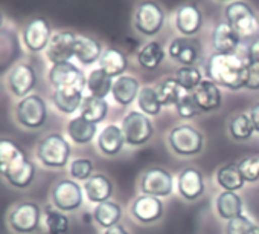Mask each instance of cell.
Segmentation results:
<instances>
[{"label":"cell","instance_id":"603a6c76","mask_svg":"<svg viewBox=\"0 0 259 234\" xmlns=\"http://www.w3.org/2000/svg\"><path fill=\"white\" fill-rule=\"evenodd\" d=\"M102 45L87 36H78L76 39V45H75V58L84 64V66H90L96 61H99L101 55H102Z\"/></svg>","mask_w":259,"mask_h":234},{"label":"cell","instance_id":"f546056e","mask_svg":"<svg viewBox=\"0 0 259 234\" xmlns=\"http://www.w3.org/2000/svg\"><path fill=\"white\" fill-rule=\"evenodd\" d=\"M217 211L220 217L230 220L242 214V199L236 191H223L217 197Z\"/></svg>","mask_w":259,"mask_h":234},{"label":"cell","instance_id":"83f0119b","mask_svg":"<svg viewBox=\"0 0 259 234\" xmlns=\"http://www.w3.org/2000/svg\"><path fill=\"white\" fill-rule=\"evenodd\" d=\"M79 115L93 124H99L105 120V116L108 113V103L105 98H96L92 95L84 96L82 104L79 107Z\"/></svg>","mask_w":259,"mask_h":234},{"label":"cell","instance_id":"6da1fadb","mask_svg":"<svg viewBox=\"0 0 259 234\" xmlns=\"http://www.w3.org/2000/svg\"><path fill=\"white\" fill-rule=\"evenodd\" d=\"M206 72L209 80H212L215 84L230 90H239L245 87L247 61L235 54L215 52L207 60Z\"/></svg>","mask_w":259,"mask_h":234},{"label":"cell","instance_id":"74e56055","mask_svg":"<svg viewBox=\"0 0 259 234\" xmlns=\"http://www.w3.org/2000/svg\"><path fill=\"white\" fill-rule=\"evenodd\" d=\"M229 132H230V137L236 141L248 140L254 132V127L251 124L250 116L247 113H239V115L233 116V118H230Z\"/></svg>","mask_w":259,"mask_h":234},{"label":"cell","instance_id":"8992f818","mask_svg":"<svg viewBox=\"0 0 259 234\" xmlns=\"http://www.w3.org/2000/svg\"><path fill=\"white\" fill-rule=\"evenodd\" d=\"M8 225L17 234H34L41 225V208L38 204L26 200L14 205L8 214Z\"/></svg>","mask_w":259,"mask_h":234},{"label":"cell","instance_id":"ba28073f","mask_svg":"<svg viewBox=\"0 0 259 234\" xmlns=\"http://www.w3.org/2000/svg\"><path fill=\"white\" fill-rule=\"evenodd\" d=\"M51 199H52V205L57 210H60L63 213L75 211L82 205L84 190L81 188V185L76 181L61 179L52 187Z\"/></svg>","mask_w":259,"mask_h":234},{"label":"cell","instance_id":"816d5d0a","mask_svg":"<svg viewBox=\"0 0 259 234\" xmlns=\"http://www.w3.org/2000/svg\"><path fill=\"white\" fill-rule=\"evenodd\" d=\"M257 234H259V231H257Z\"/></svg>","mask_w":259,"mask_h":234},{"label":"cell","instance_id":"8d00e7d4","mask_svg":"<svg viewBox=\"0 0 259 234\" xmlns=\"http://www.w3.org/2000/svg\"><path fill=\"white\" fill-rule=\"evenodd\" d=\"M138 106L141 109V112H144L148 116H156L160 113L162 110V103L159 99V95L156 92L154 87L151 86H145L141 89L139 95H138Z\"/></svg>","mask_w":259,"mask_h":234},{"label":"cell","instance_id":"d4e9b609","mask_svg":"<svg viewBox=\"0 0 259 234\" xmlns=\"http://www.w3.org/2000/svg\"><path fill=\"white\" fill-rule=\"evenodd\" d=\"M98 132V124H93L87 121L84 116L78 115L75 118H72L67 124V135L75 144H89L93 141Z\"/></svg>","mask_w":259,"mask_h":234},{"label":"cell","instance_id":"d6a6232c","mask_svg":"<svg viewBox=\"0 0 259 234\" xmlns=\"http://www.w3.org/2000/svg\"><path fill=\"white\" fill-rule=\"evenodd\" d=\"M113 89V78L107 75L101 68L92 71L87 75V92L96 98H105Z\"/></svg>","mask_w":259,"mask_h":234},{"label":"cell","instance_id":"d590c367","mask_svg":"<svg viewBox=\"0 0 259 234\" xmlns=\"http://www.w3.org/2000/svg\"><path fill=\"white\" fill-rule=\"evenodd\" d=\"M84 99V93H73V92H58L54 90L52 101L54 106L66 115H72L76 110H79Z\"/></svg>","mask_w":259,"mask_h":234},{"label":"cell","instance_id":"5bb4252c","mask_svg":"<svg viewBox=\"0 0 259 234\" xmlns=\"http://www.w3.org/2000/svg\"><path fill=\"white\" fill-rule=\"evenodd\" d=\"M78 36L72 31H58L52 36L45 54L46 58L52 63H64L70 61L75 57V45Z\"/></svg>","mask_w":259,"mask_h":234},{"label":"cell","instance_id":"2e32d148","mask_svg":"<svg viewBox=\"0 0 259 234\" xmlns=\"http://www.w3.org/2000/svg\"><path fill=\"white\" fill-rule=\"evenodd\" d=\"M177 187L179 193L188 199V200H195L204 193V179L203 175L192 167L183 169L177 178Z\"/></svg>","mask_w":259,"mask_h":234},{"label":"cell","instance_id":"3957f363","mask_svg":"<svg viewBox=\"0 0 259 234\" xmlns=\"http://www.w3.org/2000/svg\"><path fill=\"white\" fill-rule=\"evenodd\" d=\"M70 153H72L70 144L60 133H51L45 137L37 147V158L48 169L66 167Z\"/></svg>","mask_w":259,"mask_h":234},{"label":"cell","instance_id":"f1b7e54d","mask_svg":"<svg viewBox=\"0 0 259 234\" xmlns=\"http://www.w3.org/2000/svg\"><path fill=\"white\" fill-rule=\"evenodd\" d=\"M26 158V153L13 140L0 138V175Z\"/></svg>","mask_w":259,"mask_h":234},{"label":"cell","instance_id":"9c48e42d","mask_svg":"<svg viewBox=\"0 0 259 234\" xmlns=\"http://www.w3.org/2000/svg\"><path fill=\"white\" fill-rule=\"evenodd\" d=\"M226 19L230 28L239 36V39L251 37L253 34H256L257 29L256 16L250 8V5H247L245 2L229 4L226 8Z\"/></svg>","mask_w":259,"mask_h":234},{"label":"cell","instance_id":"f907efd6","mask_svg":"<svg viewBox=\"0 0 259 234\" xmlns=\"http://www.w3.org/2000/svg\"><path fill=\"white\" fill-rule=\"evenodd\" d=\"M221 2H230V0H221Z\"/></svg>","mask_w":259,"mask_h":234},{"label":"cell","instance_id":"bcb514c9","mask_svg":"<svg viewBox=\"0 0 259 234\" xmlns=\"http://www.w3.org/2000/svg\"><path fill=\"white\" fill-rule=\"evenodd\" d=\"M247 60H257L259 61V37L251 42L247 49Z\"/></svg>","mask_w":259,"mask_h":234},{"label":"cell","instance_id":"d6986e66","mask_svg":"<svg viewBox=\"0 0 259 234\" xmlns=\"http://www.w3.org/2000/svg\"><path fill=\"white\" fill-rule=\"evenodd\" d=\"M139 92H141V84L135 77L122 75L113 81L111 95L114 101L120 106H130L135 99H138Z\"/></svg>","mask_w":259,"mask_h":234},{"label":"cell","instance_id":"484cf974","mask_svg":"<svg viewBox=\"0 0 259 234\" xmlns=\"http://www.w3.org/2000/svg\"><path fill=\"white\" fill-rule=\"evenodd\" d=\"M169 55L176 61H179L183 66H194L195 61L198 60V48L195 46L194 42L179 37L171 42L169 45Z\"/></svg>","mask_w":259,"mask_h":234},{"label":"cell","instance_id":"7402d4cb","mask_svg":"<svg viewBox=\"0 0 259 234\" xmlns=\"http://www.w3.org/2000/svg\"><path fill=\"white\" fill-rule=\"evenodd\" d=\"M82 190H84V193L90 202L101 204V202H105L110 199V196L113 193V184L105 175L98 173L84 182Z\"/></svg>","mask_w":259,"mask_h":234},{"label":"cell","instance_id":"5b68a950","mask_svg":"<svg viewBox=\"0 0 259 234\" xmlns=\"http://www.w3.org/2000/svg\"><path fill=\"white\" fill-rule=\"evenodd\" d=\"M120 129L123 132L125 143L133 147L147 144L154 133V127H153L150 116L138 110L128 112L123 116Z\"/></svg>","mask_w":259,"mask_h":234},{"label":"cell","instance_id":"c3c4849f","mask_svg":"<svg viewBox=\"0 0 259 234\" xmlns=\"http://www.w3.org/2000/svg\"><path fill=\"white\" fill-rule=\"evenodd\" d=\"M104 234H130L128 231H126V228L123 226V225H113V226H110V228H107L105 231H104Z\"/></svg>","mask_w":259,"mask_h":234},{"label":"cell","instance_id":"f35d334b","mask_svg":"<svg viewBox=\"0 0 259 234\" xmlns=\"http://www.w3.org/2000/svg\"><path fill=\"white\" fill-rule=\"evenodd\" d=\"M45 226L49 234H66L69 231L70 222L63 211L49 207L45 213Z\"/></svg>","mask_w":259,"mask_h":234},{"label":"cell","instance_id":"e575fe53","mask_svg":"<svg viewBox=\"0 0 259 234\" xmlns=\"http://www.w3.org/2000/svg\"><path fill=\"white\" fill-rule=\"evenodd\" d=\"M156 92L159 95V99L162 103V106H177V103L180 101V98L186 93L179 83L176 81V78H166L163 80L157 87Z\"/></svg>","mask_w":259,"mask_h":234},{"label":"cell","instance_id":"7bdbcfd3","mask_svg":"<svg viewBox=\"0 0 259 234\" xmlns=\"http://www.w3.org/2000/svg\"><path fill=\"white\" fill-rule=\"evenodd\" d=\"M238 169L245 182L259 181V156H247L241 159Z\"/></svg>","mask_w":259,"mask_h":234},{"label":"cell","instance_id":"681fc988","mask_svg":"<svg viewBox=\"0 0 259 234\" xmlns=\"http://www.w3.org/2000/svg\"><path fill=\"white\" fill-rule=\"evenodd\" d=\"M4 22H5V16H4L2 10H0V28H2V26H4Z\"/></svg>","mask_w":259,"mask_h":234},{"label":"cell","instance_id":"ab89813d","mask_svg":"<svg viewBox=\"0 0 259 234\" xmlns=\"http://www.w3.org/2000/svg\"><path fill=\"white\" fill-rule=\"evenodd\" d=\"M176 81L185 92H194L203 81L201 72L195 66H182L176 74Z\"/></svg>","mask_w":259,"mask_h":234},{"label":"cell","instance_id":"b9f144b4","mask_svg":"<svg viewBox=\"0 0 259 234\" xmlns=\"http://www.w3.org/2000/svg\"><path fill=\"white\" fill-rule=\"evenodd\" d=\"M70 176L76 181H87L93 176V162L87 158H78L70 162Z\"/></svg>","mask_w":259,"mask_h":234},{"label":"cell","instance_id":"9a60e30c","mask_svg":"<svg viewBox=\"0 0 259 234\" xmlns=\"http://www.w3.org/2000/svg\"><path fill=\"white\" fill-rule=\"evenodd\" d=\"M132 214L136 220L142 223H153L157 222L163 214V204L159 197L142 194L135 199L132 204Z\"/></svg>","mask_w":259,"mask_h":234},{"label":"cell","instance_id":"277c9868","mask_svg":"<svg viewBox=\"0 0 259 234\" xmlns=\"http://www.w3.org/2000/svg\"><path fill=\"white\" fill-rule=\"evenodd\" d=\"M17 123L29 130L41 129L48 121V106L40 95H28L16 104Z\"/></svg>","mask_w":259,"mask_h":234},{"label":"cell","instance_id":"44dd1931","mask_svg":"<svg viewBox=\"0 0 259 234\" xmlns=\"http://www.w3.org/2000/svg\"><path fill=\"white\" fill-rule=\"evenodd\" d=\"M241 39L239 36L230 28L227 22L218 23L212 32V45L217 52L220 54H233L238 49Z\"/></svg>","mask_w":259,"mask_h":234},{"label":"cell","instance_id":"52a82bcc","mask_svg":"<svg viewBox=\"0 0 259 234\" xmlns=\"http://www.w3.org/2000/svg\"><path fill=\"white\" fill-rule=\"evenodd\" d=\"M203 135L189 124L174 127L168 135V143L172 152L179 156H195L203 149Z\"/></svg>","mask_w":259,"mask_h":234},{"label":"cell","instance_id":"4316f807","mask_svg":"<svg viewBox=\"0 0 259 234\" xmlns=\"http://www.w3.org/2000/svg\"><path fill=\"white\" fill-rule=\"evenodd\" d=\"M126 57L116 48H108L102 52L99 58V68L111 78H119L126 69Z\"/></svg>","mask_w":259,"mask_h":234},{"label":"cell","instance_id":"30bf717a","mask_svg":"<svg viewBox=\"0 0 259 234\" xmlns=\"http://www.w3.org/2000/svg\"><path fill=\"white\" fill-rule=\"evenodd\" d=\"M52 28L51 23L43 17L31 19L22 29V43L23 46L32 52L38 54L46 51L51 39H52Z\"/></svg>","mask_w":259,"mask_h":234},{"label":"cell","instance_id":"60d3db41","mask_svg":"<svg viewBox=\"0 0 259 234\" xmlns=\"http://www.w3.org/2000/svg\"><path fill=\"white\" fill-rule=\"evenodd\" d=\"M259 226L253 223L245 214H239L227 220L226 234H257Z\"/></svg>","mask_w":259,"mask_h":234},{"label":"cell","instance_id":"836d02e7","mask_svg":"<svg viewBox=\"0 0 259 234\" xmlns=\"http://www.w3.org/2000/svg\"><path fill=\"white\" fill-rule=\"evenodd\" d=\"M217 184L224 191H236L241 190L245 184L238 164H227L217 172Z\"/></svg>","mask_w":259,"mask_h":234},{"label":"cell","instance_id":"ffe728a7","mask_svg":"<svg viewBox=\"0 0 259 234\" xmlns=\"http://www.w3.org/2000/svg\"><path fill=\"white\" fill-rule=\"evenodd\" d=\"M123 144H126L125 143L123 132L116 124L105 126L99 132V135H98V149L105 156H114V155H117L122 150Z\"/></svg>","mask_w":259,"mask_h":234},{"label":"cell","instance_id":"f6af8a7d","mask_svg":"<svg viewBox=\"0 0 259 234\" xmlns=\"http://www.w3.org/2000/svg\"><path fill=\"white\" fill-rule=\"evenodd\" d=\"M245 87L250 90H259V61L257 60H247Z\"/></svg>","mask_w":259,"mask_h":234},{"label":"cell","instance_id":"ee69618b","mask_svg":"<svg viewBox=\"0 0 259 234\" xmlns=\"http://www.w3.org/2000/svg\"><path fill=\"white\" fill-rule=\"evenodd\" d=\"M176 109H177V113L182 116V118H194L195 115H198L201 112L194 95H192V92H186L180 98V101L177 103Z\"/></svg>","mask_w":259,"mask_h":234},{"label":"cell","instance_id":"e0dca14e","mask_svg":"<svg viewBox=\"0 0 259 234\" xmlns=\"http://www.w3.org/2000/svg\"><path fill=\"white\" fill-rule=\"evenodd\" d=\"M203 25V16L200 10L194 5H183L176 13V26L180 34L191 37L200 31Z\"/></svg>","mask_w":259,"mask_h":234},{"label":"cell","instance_id":"cb8c5ba5","mask_svg":"<svg viewBox=\"0 0 259 234\" xmlns=\"http://www.w3.org/2000/svg\"><path fill=\"white\" fill-rule=\"evenodd\" d=\"M2 176L16 188H26L32 184L35 178V165L28 158L2 173Z\"/></svg>","mask_w":259,"mask_h":234},{"label":"cell","instance_id":"7a4b0ae2","mask_svg":"<svg viewBox=\"0 0 259 234\" xmlns=\"http://www.w3.org/2000/svg\"><path fill=\"white\" fill-rule=\"evenodd\" d=\"M48 77L54 90L58 92L84 93L87 89V77L78 66L70 61L52 64Z\"/></svg>","mask_w":259,"mask_h":234},{"label":"cell","instance_id":"7dc6e473","mask_svg":"<svg viewBox=\"0 0 259 234\" xmlns=\"http://www.w3.org/2000/svg\"><path fill=\"white\" fill-rule=\"evenodd\" d=\"M248 116H250L251 124H253V127H254V132H257V133H259V103H257V104H254V106L251 107V110H250Z\"/></svg>","mask_w":259,"mask_h":234},{"label":"cell","instance_id":"ac0fdd59","mask_svg":"<svg viewBox=\"0 0 259 234\" xmlns=\"http://www.w3.org/2000/svg\"><path fill=\"white\" fill-rule=\"evenodd\" d=\"M201 112H212L221 106V90L220 86L212 80H203L198 87L192 92Z\"/></svg>","mask_w":259,"mask_h":234},{"label":"cell","instance_id":"8fae6325","mask_svg":"<svg viewBox=\"0 0 259 234\" xmlns=\"http://www.w3.org/2000/svg\"><path fill=\"white\" fill-rule=\"evenodd\" d=\"M165 25L163 10L151 0L142 2L135 14V28L144 36H156Z\"/></svg>","mask_w":259,"mask_h":234},{"label":"cell","instance_id":"4dcf8cb0","mask_svg":"<svg viewBox=\"0 0 259 234\" xmlns=\"http://www.w3.org/2000/svg\"><path fill=\"white\" fill-rule=\"evenodd\" d=\"M120 216H122L120 207L116 202H111V200H105V202L98 204L95 207V211H93L95 222L99 226L105 228V229L113 226V225H117L119 220H120Z\"/></svg>","mask_w":259,"mask_h":234},{"label":"cell","instance_id":"7c38bea8","mask_svg":"<svg viewBox=\"0 0 259 234\" xmlns=\"http://www.w3.org/2000/svg\"><path fill=\"white\" fill-rule=\"evenodd\" d=\"M141 190L144 194L154 196V197H166L174 190V179L172 175L160 167L150 169L144 173L141 179Z\"/></svg>","mask_w":259,"mask_h":234},{"label":"cell","instance_id":"1f68e13d","mask_svg":"<svg viewBox=\"0 0 259 234\" xmlns=\"http://www.w3.org/2000/svg\"><path fill=\"white\" fill-rule=\"evenodd\" d=\"M163 58H165V51L159 42H150L144 45L138 52V61L147 71L157 69L162 64Z\"/></svg>","mask_w":259,"mask_h":234},{"label":"cell","instance_id":"4fadbf2b","mask_svg":"<svg viewBox=\"0 0 259 234\" xmlns=\"http://www.w3.org/2000/svg\"><path fill=\"white\" fill-rule=\"evenodd\" d=\"M37 87V72L28 63L16 64L8 74V89L17 98H25Z\"/></svg>","mask_w":259,"mask_h":234}]
</instances>
